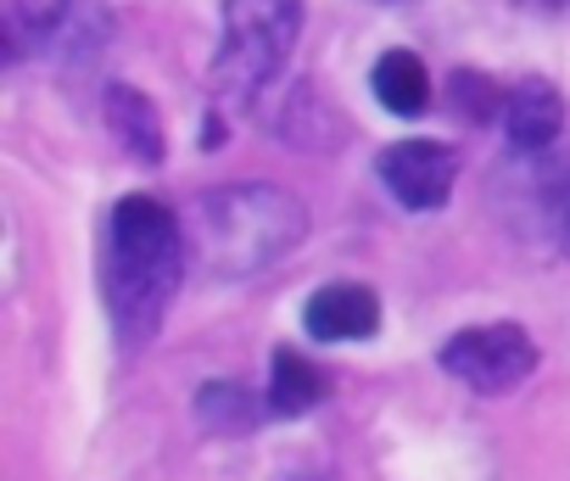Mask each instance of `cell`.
Masks as SVG:
<instances>
[{
	"mask_svg": "<svg viewBox=\"0 0 570 481\" xmlns=\"http://www.w3.org/2000/svg\"><path fill=\"white\" fill-rule=\"evenodd\" d=\"M179 269H185L179 218L151 196H124L112 207V235H107V297L124 347H146L157 336L179 292Z\"/></svg>",
	"mask_w": 570,
	"mask_h": 481,
	"instance_id": "cell-1",
	"label": "cell"
},
{
	"mask_svg": "<svg viewBox=\"0 0 570 481\" xmlns=\"http://www.w3.org/2000/svg\"><path fill=\"white\" fill-rule=\"evenodd\" d=\"M190 229H196V247H202L207 269L252 275L257 264L279 258L285 247H297L303 207L292 196L268 190V185H235V190L202 196Z\"/></svg>",
	"mask_w": 570,
	"mask_h": 481,
	"instance_id": "cell-2",
	"label": "cell"
},
{
	"mask_svg": "<svg viewBox=\"0 0 570 481\" xmlns=\"http://www.w3.org/2000/svg\"><path fill=\"white\" fill-rule=\"evenodd\" d=\"M303 35V0H224V40L213 62V90L224 107H246L279 79Z\"/></svg>",
	"mask_w": 570,
	"mask_h": 481,
	"instance_id": "cell-3",
	"label": "cell"
},
{
	"mask_svg": "<svg viewBox=\"0 0 570 481\" xmlns=\"http://www.w3.org/2000/svg\"><path fill=\"white\" fill-rule=\"evenodd\" d=\"M12 40H29L40 57L57 62H96L107 46V7L101 0H7Z\"/></svg>",
	"mask_w": 570,
	"mask_h": 481,
	"instance_id": "cell-4",
	"label": "cell"
},
{
	"mask_svg": "<svg viewBox=\"0 0 570 481\" xmlns=\"http://www.w3.org/2000/svg\"><path fill=\"white\" fill-rule=\"evenodd\" d=\"M442 370L459 375L470 392H509L537 370V342L520 325H470L442 342Z\"/></svg>",
	"mask_w": 570,
	"mask_h": 481,
	"instance_id": "cell-5",
	"label": "cell"
},
{
	"mask_svg": "<svg viewBox=\"0 0 570 481\" xmlns=\"http://www.w3.org/2000/svg\"><path fill=\"white\" fill-rule=\"evenodd\" d=\"M375 168H381L386 190L403 207H420V213L442 207L453 196V179H459V157L442 140H397L375 157Z\"/></svg>",
	"mask_w": 570,
	"mask_h": 481,
	"instance_id": "cell-6",
	"label": "cell"
},
{
	"mask_svg": "<svg viewBox=\"0 0 570 481\" xmlns=\"http://www.w3.org/2000/svg\"><path fill=\"white\" fill-rule=\"evenodd\" d=\"M303 325H308L314 342H364V336L381 331V297L370 286L336 281V286H325V292L308 297Z\"/></svg>",
	"mask_w": 570,
	"mask_h": 481,
	"instance_id": "cell-7",
	"label": "cell"
},
{
	"mask_svg": "<svg viewBox=\"0 0 570 481\" xmlns=\"http://www.w3.org/2000/svg\"><path fill=\"white\" fill-rule=\"evenodd\" d=\"M559 124H564V101L553 85L542 79H525L514 96H509V140L520 157H542L553 140H559Z\"/></svg>",
	"mask_w": 570,
	"mask_h": 481,
	"instance_id": "cell-8",
	"label": "cell"
},
{
	"mask_svg": "<svg viewBox=\"0 0 570 481\" xmlns=\"http://www.w3.org/2000/svg\"><path fill=\"white\" fill-rule=\"evenodd\" d=\"M370 90H375L381 107L397 112V118H420V112L431 107V73H425V62H420L414 51H386V57L375 62V73H370Z\"/></svg>",
	"mask_w": 570,
	"mask_h": 481,
	"instance_id": "cell-9",
	"label": "cell"
},
{
	"mask_svg": "<svg viewBox=\"0 0 570 481\" xmlns=\"http://www.w3.org/2000/svg\"><path fill=\"white\" fill-rule=\"evenodd\" d=\"M107 124L118 129V140L140 157V163H163V124L151 112V101L129 85H112L107 90Z\"/></svg>",
	"mask_w": 570,
	"mask_h": 481,
	"instance_id": "cell-10",
	"label": "cell"
},
{
	"mask_svg": "<svg viewBox=\"0 0 570 481\" xmlns=\"http://www.w3.org/2000/svg\"><path fill=\"white\" fill-rule=\"evenodd\" d=\"M325 397V375L303 359V353H274V370H268V414L292 420V414H308L314 403Z\"/></svg>",
	"mask_w": 570,
	"mask_h": 481,
	"instance_id": "cell-11",
	"label": "cell"
},
{
	"mask_svg": "<svg viewBox=\"0 0 570 481\" xmlns=\"http://www.w3.org/2000/svg\"><path fill=\"white\" fill-rule=\"evenodd\" d=\"M537 196H542V213H548V235L559 240V253L570 258V157L542 174Z\"/></svg>",
	"mask_w": 570,
	"mask_h": 481,
	"instance_id": "cell-12",
	"label": "cell"
}]
</instances>
